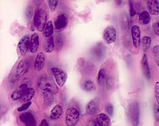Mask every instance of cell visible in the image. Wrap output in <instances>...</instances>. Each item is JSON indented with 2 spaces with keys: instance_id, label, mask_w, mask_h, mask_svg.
Segmentation results:
<instances>
[{
  "instance_id": "obj_1",
  "label": "cell",
  "mask_w": 159,
  "mask_h": 126,
  "mask_svg": "<svg viewBox=\"0 0 159 126\" xmlns=\"http://www.w3.org/2000/svg\"><path fill=\"white\" fill-rule=\"evenodd\" d=\"M47 15L45 10L43 8H38L34 14V24L40 32H43V30L47 25Z\"/></svg>"
},
{
  "instance_id": "obj_2",
  "label": "cell",
  "mask_w": 159,
  "mask_h": 126,
  "mask_svg": "<svg viewBox=\"0 0 159 126\" xmlns=\"http://www.w3.org/2000/svg\"><path fill=\"white\" fill-rule=\"evenodd\" d=\"M39 87L43 91H49L55 94L58 92V87L53 78L46 76H43L40 78L39 81Z\"/></svg>"
},
{
  "instance_id": "obj_3",
  "label": "cell",
  "mask_w": 159,
  "mask_h": 126,
  "mask_svg": "<svg viewBox=\"0 0 159 126\" xmlns=\"http://www.w3.org/2000/svg\"><path fill=\"white\" fill-rule=\"evenodd\" d=\"M80 113L77 108H68L66 111L65 120L67 126H76L79 121Z\"/></svg>"
},
{
  "instance_id": "obj_4",
  "label": "cell",
  "mask_w": 159,
  "mask_h": 126,
  "mask_svg": "<svg viewBox=\"0 0 159 126\" xmlns=\"http://www.w3.org/2000/svg\"><path fill=\"white\" fill-rule=\"evenodd\" d=\"M129 116L133 126H137L139 122V106L137 102H133L130 105Z\"/></svg>"
},
{
  "instance_id": "obj_5",
  "label": "cell",
  "mask_w": 159,
  "mask_h": 126,
  "mask_svg": "<svg viewBox=\"0 0 159 126\" xmlns=\"http://www.w3.org/2000/svg\"><path fill=\"white\" fill-rule=\"evenodd\" d=\"M51 70H52L57 85L60 87L63 86L67 80V74L64 70L58 67H53Z\"/></svg>"
},
{
  "instance_id": "obj_6",
  "label": "cell",
  "mask_w": 159,
  "mask_h": 126,
  "mask_svg": "<svg viewBox=\"0 0 159 126\" xmlns=\"http://www.w3.org/2000/svg\"><path fill=\"white\" fill-rule=\"evenodd\" d=\"M103 38L105 42L108 44L115 42L117 38V33L115 27L113 26L107 27L104 31Z\"/></svg>"
},
{
  "instance_id": "obj_7",
  "label": "cell",
  "mask_w": 159,
  "mask_h": 126,
  "mask_svg": "<svg viewBox=\"0 0 159 126\" xmlns=\"http://www.w3.org/2000/svg\"><path fill=\"white\" fill-rule=\"evenodd\" d=\"M100 107H101V104H100L99 99H92V100L88 102V104L86 106L85 112L89 115H94L100 110Z\"/></svg>"
},
{
  "instance_id": "obj_8",
  "label": "cell",
  "mask_w": 159,
  "mask_h": 126,
  "mask_svg": "<svg viewBox=\"0 0 159 126\" xmlns=\"http://www.w3.org/2000/svg\"><path fill=\"white\" fill-rule=\"evenodd\" d=\"M30 46V38L28 35L24 36L18 44V50L20 55L24 56Z\"/></svg>"
},
{
  "instance_id": "obj_9",
  "label": "cell",
  "mask_w": 159,
  "mask_h": 126,
  "mask_svg": "<svg viewBox=\"0 0 159 126\" xmlns=\"http://www.w3.org/2000/svg\"><path fill=\"white\" fill-rule=\"evenodd\" d=\"M131 36H132L133 46L138 48L141 44V31L139 26L133 25L131 27Z\"/></svg>"
},
{
  "instance_id": "obj_10",
  "label": "cell",
  "mask_w": 159,
  "mask_h": 126,
  "mask_svg": "<svg viewBox=\"0 0 159 126\" xmlns=\"http://www.w3.org/2000/svg\"><path fill=\"white\" fill-rule=\"evenodd\" d=\"M67 24L68 19L66 15L64 13H61L55 19L54 22V26L56 29L61 30L66 27Z\"/></svg>"
},
{
  "instance_id": "obj_11",
  "label": "cell",
  "mask_w": 159,
  "mask_h": 126,
  "mask_svg": "<svg viewBox=\"0 0 159 126\" xmlns=\"http://www.w3.org/2000/svg\"><path fill=\"white\" fill-rule=\"evenodd\" d=\"M19 119L26 126H36V120L34 115L29 112L20 114Z\"/></svg>"
},
{
  "instance_id": "obj_12",
  "label": "cell",
  "mask_w": 159,
  "mask_h": 126,
  "mask_svg": "<svg viewBox=\"0 0 159 126\" xmlns=\"http://www.w3.org/2000/svg\"><path fill=\"white\" fill-rule=\"evenodd\" d=\"M28 89L29 87L27 84L20 85L15 91H13L11 95V98L13 100H18L19 99H21Z\"/></svg>"
},
{
  "instance_id": "obj_13",
  "label": "cell",
  "mask_w": 159,
  "mask_h": 126,
  "mask_svg": "<svg viewBox=\"0 0 159 126\" xmlns=\"http://www.w3.org/2000/svg\"><path fill=\"white\" fill-rule=\"evenodd\" d=\"M29 69V62L25 59H22L19 61L17 66L16 74L18 77H22L26 74Z\"/></svg>"
},
{
  "instance_id": "obj_14",
  "label": "cell",
  "mask_w": 159,
  "mask_h": 126,
  "mask_svg": "<svg viewBox=\"0 0 159 126\" xmlns=\"http://www.w3.org/2000/svg\"><path fill=\"white\" fill-rule=\"evenodd\" d=\"M40 46V37L36 33H34L32 35L30 38V50L32 53H35L37 52Z\"/></svg>"
},
{
  "instance_id": "obj_15",
  "label": "cell",
  "mask_w": 159,
  "mask_h": 126,
  "mask_svg": "<svg viewBox=\"0 0 159 126\" xmlns=\"http://www.w3.org/2000/svg\"><path fill=\"white\" fill-rule=\"evenodd\" d=\"M147 7L149 13L157 16L159 14V2L157 0H149L147 2Z\"/></svg>"
},
{
  "instance_id": "obj_16",
  "label": "cell",
  "mask_w": 159,
  "mask_h": 126,
  "mask_svg": "<svg viewBox=\"0 0 159 126\" xmlns=\"http://www.w3.org/2000/svg\"><path fill=\"white\" fill-rule=\"evenodd\" d=\"M45 63V55L42 52L37 54L35 61H34V68L36 71H40L43 70Z\"/></svg>"
},
{
  "instance_id": "obj_17",
  "label": "cell",
  "mask_w": 159,
  "mask_h": 126,
  "mask_svg": "<svg viewBox=\"0 0 159 126\" xmlns=\"http://www.w3.org/2000/svg\"><path fill=\"white\" fill-rule=\"evenodd\" d=\"M141 67H142V70L145 77L147 79H150L151 78V72L150 69L149 63H148V57L146 54H144L141 59Z\"/></svg>"
},
{
  "instance_id": "obj_18",
  "label": "cell",
  "mask_w": 159,
  "mask_h": 126,
  "mask_svg": "<svg viewBox=\"0 0 159 126\" xmlns=\"http://www.w3.org/2000/svg\"><path fill=\"white\" fill-rule=\"evenodd\" d=\"M96 121L99 126H109L111 124L109 117L104 113H100L96 116Z\"/></svg>"
},
{
  "instance_id": "obj_19",
  "label": "cell",
  "mask_w": 159,
  "mask_h": 126,
  "mask_svg": "<svg viewBox=\"0 0 159 126\" xmlns=\"http://www.w3.org/2000/svg\"><path fill=\"white\" fill-rule=\"evenodd\" d=\"M63 110H62V107L60 105L57 104L51 109V113H50V118L53 120H57L59 119L62 115Z\"/></svg>"
},
{
  "instance_id": "obj_20",
  "label": "cell",
  "mask_w": 159,
  "mask_h": 126,
  "mask_svg": "<svg viewBox=\"0 0 159 126\" xmlns=\"http://www.w3.org/2000/svg\"><path fill=\"white\" fill-rule=\"evenodd\" d=\"M54 94L53 92L49 91H43V98L44 103L47 106H49L51 104H53L54 102Z\"/></svg>"
},
{
  "instance_id": "obj_21",
  "label": "cell",
  "mask_w": 159,
  "mask_h": 126,
  "mask_svg": "<svg viewBox=\"0 0 159 126\" xmlns=\"http://www.w3.org/2000/svg\"><path fill=\"white\" fill-rule=\"evenodd\" d=\"M139 22L143 25H148L150 23L151 16L150 14L148 11H142L139 15Z\"/></svg>"
},
{
  "instance_id": "obj_22",
  "label": "cell",
  "mask_w": 159,
  "mask_h": 126,
  "mask_svg": "<svg viewBox=\"0 0 159 126\" xmlns=\"http://www.w3.org/2000/svg\"><path fill=\"white\" fill-rule=\"evenodd\" d=\"M53 32H54L53 24L51 20H49V21L47 22V25L43 30L44 36L46 37L47 38H48V37H50L52 36Z\"/></svg>"
},
{
  "instance_id": "obj_23",
  "label": "cell",
  "mask_w": 159,
  "mask_h": 126,
  "mask_svg": "<svg viewBox=\"0 0 159 126\" xmlns=\"http://www.w3.org/2000/svg\"><path fill=\"white\" fill-rule=\"evenodd\" d=\"M44 49H45L46 52L48 53H52L55 49V42H54V38L53 36L50 37H48L46 43H45V46H44Z\"/></svg>"
},
{
  "instance_id": "obj_24",
  "label": "cell",
  "mask_w": 159,
  "mask_h": 126,
  "mask_svg": "<svg viewBox=\"0 0 159 126\" xmlns=\"http://www.w3.org/2000/svg\"><path fill=\"white\" fill-rule=\"evenodd\" d=\"M106 78H107V72L104 68H101V69H100L98 72V78H97L98 84L99 86H102V85H104L105 82L106 80Z\"/></svg>"
},
{
  "instance_id": "obj_25",
  "label": "cell",
  "mask_w": 159,
  "mask_h": 126,
  "mask_svg": "<svg viewBox=\"0 0 159 126\" xmlns=\"http://www.w3.org/2000/svg\"><path fill=\"white\" fill-rule=\"evenodd\" d=\"M34 94H35V90L33 88H29L20 100L23 102H25V103L27 102H30L34 96Z\"/></svg>"
},
{
  "instance_id": "obj_26",
  "label": "cell",
  "mask_w": 159,
  "mask_h": 126,
  "mask_svg": "<svg viewBox=\"0 0 159 126\" xmlns=\"http://www.w3.org/2000/svg\"><path fill=\"white\" fill-rule=\"evenodd\" d=\"M82 89L85 91H91L94 89V84L91 80H85L82 84Z\"/></svg>"
},
{
  "instance_id": "obj_27",
  "label": "cell",
  "mask_w": 159,
  "mask_h": 126,
  "mask_svg": "<svg viewBox=\"0 0 159 126\" xmlns=\"http://www.w3.org/2000/svg\"><path fill=\"white\" fill-rule=\"evenodd\" d=\"M152 42L151 37L149 36H144L142 39V44L144 50H147L150 46Z\"/></svg>"
},
{
  "instance_id": "obj_28",
  "label": "cell",
  "mask_w": 159,
  "mask_h": 126,
  "mask_svg": "<svg viewBox=\"0 0 159 126\" xmlns=\"http://www.w3.org/2000/svg\"><path fill=\"white\" fill-rule=\"evenodd\" d=\"M153 55L157 66H159V46L158 45L155 46L153 48Z\"/></svg>"
},
{
  "instance_id": "obj_29",
  "label": "cell",
  "mask_w": 159,
  "mask_h": 126,
  "mask_svg": "<svg viewBox=\"0 0 159 126\" xmlns=\"http://www.w3.org/2000/svg\"><path fill=\"white\" fill-rule=\"evenodd\" d=\"M58 3L59 2L57 0H49V1H48V4H49V7L51 11H54L56 9Z\"/></svg>"
},
{
  "instance_id": "obj_30",
  "label": "cell",
  "mask_w": 159,
  "mask_h": 126,
  "mask_svg": "<svg viewBox=\"0 0 159 126\" xmlns=\"http://www.w3.org/2000/svg\"><path fill=\"white\" fill-rule=\"evenodd\" d=\"M154 94L157 104L159 105V82H157L154 85Z\"/></svg>"
},
{
  "instance_id": "obj_31",
  "label": "cell",
  "mask_w": 159,
  "mask_h": 126,
  "mask_svg": "<svg viewBox=\"0 0 159 126\" xmlns=\"http://www.w3.org/2000/svg\"><path fill=\"white\" fill-rule=\"evenodd\" d=\"M32 105V102H27L26 103L23 104L22 106H20V107H19L17 108V111L19 112H23V111H26L27 109H28V108L30 106Z\"/></svg>"
},
{
  "instance_id": "obj_32",
  "label": "cell",
  "mask_w": 159,
  "mask_h": 126,
  "mask_svg": "<svg viewBox=\"0 0 159 126\" xmlns=\"http://www.w3.org/2000/svg\"><path fill=\"white\" fill-rule=\"evenodd\" d=\"M154 115L155 120L159 121V105L158 104H155L154 105Z\"/></svg>"
},
{
  "instance_id": "obj_33",
  "label": "cell",
  "mask_w": 159,
  "mask_h": 126,
  "mask_svg": "<svg viewBox=\"0 0 159 126\" xmlns=\"http://www.w3.org/2000/svg\"><path fill=\"white\" fill-rule=\"evenodd\" d=\"M105 110L106 112L108 113V115L109 116H112L113 113V105L111 103H108L105 106Z\"/></svg>"
},
{
  "instance_id": "obj_34",
  "label": "cell",
  "mask_w": 159,
  "mask_h": 126,
  "mask_svg": "<svg viewBox=\"0 0 159 126\" xmlns=\"http://www.w3.org/2000/svg\"><path fill=\"white\" fill-rule=\"evenodd\" d=\"M153 29L154 32L157 36H159V19L157 22H155L153 25Z\"/></svg>"
},
{
  "instance_id": "obj_35",
  "label": "cell",
  "mask_w": 159,
  "mask_h": 126,
  "mask_svg": "<svg viewBox=\"0 0 159 126\" xmlns=\"http://www.w3.org/2000/svg\"><path fill=\"white\" fill-rule=\"evenodd\" d=\"M129 3H130V16H134V15H136V11H135V10H134L133 2H129Z\"/></svg>"
},
{
  "instance_id": "obj_36",
  "label": "cell",
  "mask_w": 159,
  "mask_h": 126,
  "mask_svg": "<svg viewBox=\"0 0 159 126\" xmlns=\"http://www.w3.org/2000/svg\"><path fill=\"white\" fill-rule=\"evenodd\" d=\"M98 125L97 124V123H96L95 121L93 120V119H91V120H89L87 126H98Z\"/></svg>"
},
{
  "instance_id": "obj_37",
  "label": "cell",
  "mask_w": 159,
  "mask_h": 126,
  "mask_svg": "<svg viewBox=\"0 0 159 126\" xmlns=\"http://www.w3.org/2000/svg\"><path fill=\"white\" fill-rule=\"evenodd\" d=\"M39 126H49V124H48V122L46 119H43V121H41Z\"/></svg>"
}]
</instances>
